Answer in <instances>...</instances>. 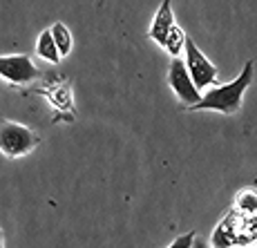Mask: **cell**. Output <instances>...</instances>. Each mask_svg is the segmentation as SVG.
<instances>
[{
    "label": "cell",
    "instance_id": "14",
    "mask_svg": "<svg viewBox=\"0 0 257 248\" xmlns=\"http://www.w3.org/2000/svg\"><path fill=\"white\" fill-rule=\"evenodd\" d=\"M192 248H208V244H206V239H201V237H195V241H192Z\"/></svg>",
    "mask_w": 257,
    "mask_h": 248
},
{
    "label": "cell",
    "instance_id": "6",
    "mask_svg": "<svg viewBox=\"0 0 257 248\" xmlns=\"http://www.w3.org/2000/svg\"><path fill=\"white\" fill-rule=\"evenodd\" d=\"M41 76V69L27 54L18 56H0V78H5L12 85H29Z\"/></svg>",
    "mask_w": 257,
    "mask_h": 248
},
{
    "label": "cell",
    "instance_id": "1",
    "mask_svg": "<svg viewBox=\"0 0 257 248\" xmlns=\"http://www.w3.org/2000/svg\"><path fill=\"white\" fill-rule=\"evenodd\" d=\"M253 69H255V63L248 61L235 81L226 83V85H217L215 90L204 94L201 101L195 103V105H190L188 110H192V112H206L208 110V112H221V114L239 112L241 101H244V92L248 90L250 81H253Z\"/></svg>",
    "mask_w": 257,
    "mask_h": 248
},
{
    "label": "cell",
    "instance_id": "11",
    "mask_svg": "<svg viewBox=\"0 0 257 248\" xmlns=\"http://www.w3.org/2000/svg\"><path fill=\"white\" fill-rule=\"evenodd\" d=\"M52 36H54V41H56V47H58V52H61V56H67V54L72 52L70 29H67L63 23H54L52 25Z\"/></svg>",
    "mask_w": 257,
    "mask_h": 248
},
{
    "label": "cell",
    "instance_id": "13",
    "mask_svg": "<svg viewBox=\"0 0 257 248\" xmlns=\"http://www.w3.org/2000/svg\"><path fill=\"white\" fill-rule=\"evenodd\" d=\"M195 237H197V232L190 230V232H186V235L177 237V239L172 241L168 248H192V241H195Z\"/></svg>",
    "mask_w": 257,
    "mask_h": 248
},
{
    "label": "cell",
    "instance_id": "7",
    "mask_svg": "<svg viewBox=\"0 0 257 248\" xmlns=\"http://www.w3.org/2000/svg\"><path fill=\"white\" fill-rule=\"evenodd\" d=\"M172 25H175V14H172V5L170 0H164L159 7V12L155 14V18H152V25L150 29H148V36H150V41H155L157 45L164 47L166 41H168V34H170Z\"/></svg>",
    "mask_w": 257,
    "mask_h": 248
},
{
    "label": "cell",
    "instance_id": "4",
    "mask_svg": "<svg viewBox=\"0 0 257 248\" xmlns=\"http://www.w3.org/2000/svg\"><path fill=\"white\" fill-rule=\"evenodd\" d=\"M184 54H186L188 72H190L197 90H206L208 85H217V67L204 56V52L197 47V43L192 38H186Z\"/></svg>",
    "mask_w": 257,
    "mask_h": 248
},
{
    "label": "cell",
    "instance_id": "15",
    "mask_svg": "<svg viewBox=\"0 0 257 248\" xmlns=\"http://www.w3.org/2000/svg\"><path fill=\"white\" fill-rule=\"evenodd\" d=\"M237 248H250V246H237Z\"/></svg>",
    "mask_w": 257,
    "mask_h": 248
},
{
    "label": "cell",
    "instance_id": "8",
    "mask_svg": "<svg viewBox=\"0 0 257 248\" xmlns=\"http://www.w3.org/2000/svg\"><path fill=\"white\" fill-rule=\"evenodd\" d=\"M36 54L43 58V61L52 63V65H58L61 63V52L56 47V41L52 36V29H45V32L38 36V43H36Z\"/></svg>",
    "mask_w": 257,
    "mask_h": 248
},
{
    "label": "cell",
    "instance_id": "5",
    "mask_svg": "<svg viewBox=\"0 0 257 248\" xmlns=\"http://www.w3.org/2000/svg\"><path fill=\"white\" fill-rule=\"evenodd\" d=\"M168 83H170L172 92L177 94V98H179L184 105H195V103L201 101V94L197 90L195 81H192L190 72H188V65L184 58L175 56L170 61V67H168Z\"/></svg>",
    "mask_w": 257,
    "mask_h": 248
},
{
    "label": "cell",
    "instance_id": "10",
    "mask_svg": "<svg viewBox=\"0 0 257 248\" xmlns=\"http://www.w3.org/2000/svg\"><path fill=\"white\" fill-rule=\"evenodd\" d=\"M186 32L179 27V25H172V29H170V34H168V41H166V49H168V54H172V58L175 56H179L181 52H184V47H186Z\"/></svg>",
    "mask_w": 257,
    "mask_h": 248
},
{
    "label": "cell",
    "instance_id": "9",
    "mask_svg": "<svg viewBox=\"0 0 257 248\" xmlns=\"http://www.w3.org/2000/svg\"><path fill=\"white\" fill-rule=\"evenodd\" d=\"M43 96H47L49 98V103H52L56 110H63V112H70L72 110V90H70V85H61V87H52L49 92L45 90H41Z\"/></svg>",
    "mask_w": 257,
    "mask_h": 248
},
{
    "label": "cell",
    "instance_id": "12",
    "mask_svg": "<svg viewBox=\"0 0 257 248\" xmlns=\"http://www.w3.org/2000/svg\"><path fill=\"white\" fill-rule=\"evenodd\" d=\"M235 208L244 215H257V190H250V188L241 190L235 199Z\"/></svg>",
    "mask_w": 257,
    "mask_h": 248
},
{
    "label": "cell",
    "instance_id": "3",
    "mask_svg": "<svg viewBox=\"0 0 257 248\" xmlns=\"http://www.w3.org/2000/svg\"><path fill=\"white\" fill-rule=\"evenodd\" d=\"M38 146V135L14 121H0V152L9 159L25 157Z\"/></svg>",
    "mask_w": 257,
    "mask_h": 248
},
{
    "label": "cell",
    "instance_id": "2",
    "mask_svg": "<svg viewBox=\"0 0 257 248\" xmlns=\"http://www.w3.org/2000/svg\"><path fill=\"white\" fill-rule=\"evenodd\" d=\"M257 239V217L244 215L237 208L221 219V224L212 232L210 244L212 248H233V246H248Z\"/></svg>",
    "mask_w": 257,
    "mask_h": 248
}]
</instances>
